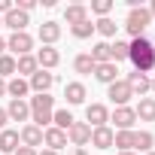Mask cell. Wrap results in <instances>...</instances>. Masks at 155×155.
I'll return each instance as SVG.
<instances>
[{
  "instance_id": "obj_22",
  "label": "cell",
  "mask_w": 155,
  "mask_h": 155,
  "mask_svg": "<svg viewBox=\"0 0 155 155\" xmlns=\"http://www.w3.org/2000/svg\"><path fill=\"white\" fill-rule=\"evenodd\" d=\"M64 97H67L70 107L85 104V85H82V82H67V85H64Z\"/></svg>"
},
{
  "instance_id": "obj_12",
  "label": "cell",
  "mask_w": 155,
  "mask_h": 155,
  "mask_svg": "<svg viewBox=\"0 0 155 155\" xmlns=\"http://www.w3.org/2000/svg\"><path fill=\"white\" fill-rule=\"evenodd\" d=\"M34 58H37L40 70H52V67H58V64H61V52H58L55 46H43Z\"/></svg>"
},
{
  "instance_id": "obj_33",
  "label": "cell",
  "mask_w": 155,
  "mask_h": 155,
  "mask_svg": "<svg viewBox=\"0 0 155 155\" xmlns=\"http://www.w3.org/2000/svg\"><path fill=\"white\" fill-rule=\"evenodd\" d=\"M15 76V58L12 55H0V79Z\"/></svg>"
},
{
  "instance_id": "obj_34",
  "label": "cell",
  "mask_w": 155,
  "mask_h": 155,
  "mask_svg": "<svg viewBox=\"0 0 155 155\" xmlns=\"http://www.w3.org/2000/svg\"><path fill=\"white\" fill-rule=\"evenodd\" d=\"M91 12L101 15V18H110V12H113V0H94V3H91Z\"/></svg>"
},
{
  "instance_id": "obj_43",
  "label": "cell",
  "mask_w": 155,
  "mask_h": 155,
  "mask_svg": "<svg viewBox=\"0 0 155 155\" xmlns=\"http://www.w3.org/2000/svg\"><path fill=\"white\" fill-rule=\"evenodd\" d=\"M37 155H58V152H52V149H43V152H37Z\"/></svg>"
},
{
  "instance_id": "obj_21",
  "label": "cell",
  "mask_w": 155,
  "mask_h": 155,
  "mask_svg": "<svg viewBox=\"0 0 155 155\" xmlns=\"http://www.w3.org/2000/svg\"><path fill=\"white\" fill-rule=\"evenodd\" d=\"M88 18V6H82V3H70L67 9H64V21L73 28V25H79V21H85Z\"/></svg>"
},
{
  "instance_id": "obj_41",
  "label": "cell",
  "mask_w": 155,
  "mask_h": 155,
  "mask_svg": "<svg viewBox=\"0 0 155 155\" xmlns=\"http://www.w3.org/2000/svg\"><path fill=\"white\" fill-rule=\"evenodd\" d=\"M146 9H149V15H152V18H155V0H152V3H149V6H146Z\"/></svg>"
},
{
  "instance_id": "obj_40",
  "label": "cell",
  "mask_w": 155,
  "mask_h": 155,
  "mask_svg": "<svg viewBox=\"0 0 155 155\" xmlns=\"http://www.w3.org/2000/svg\"><path fill=\"white\" fill-rule=\"evenodd\" d=\"M6 94V79H0V97Z\"/></svg>"
},
{
  "instance_id": "obj_32",
  "label": "cell",
  "mask_w": 155,
  "mask_h": 155,
  "mask_svg": "<svg viewBox=\"0 0 155 155\" xmlns=\"http://www.w3.org/2000/svg\"><path fill=\"white\" fill-rule=\"evenodd\" d=\"M70 31H73V37H76V40H88V37L94 34V21H88V18H85V21H79V25H73Z\"/></svg>"
},
{
  "instance_id": "obj_8",
  "label": "cell",
  "mask_w": 155,
  "mask_h": 155,
  "mask_svg": "<svg viewBox=\"0 0 155 155\" xmlns=\"http://www.w3.org/2000/svg\"><path fill=\"white\" fill-rule=\"evenodd\" d=\"M67 140H70L76 149H82V146L91 140V128H88V122H73L70 131H67Z\"/></svg>"
},
{
  "instance_id": "obj_15",
  "label": "cell",
  "mask_w": 155,
  "mask_h": 155,
  "mask_svg": "<svg viewBox=\"0 0 155 155\" xmlns=\"http://www.w3.org/2000/svg\"><path fill=\"white\" fill-rule=\"evenodd\" d=\"M18 140H21V146L37 149V146H43V128H37V125H25V128L18 131Z\"/></svg>"
},
{
  "instance_id": "obj_18",
  "label": "cell",
  "mask_w": 155,
  "mask_h": 155,
  "mask_svg": "<svg viewBox=\"0 0 155 155\" xmlns=\"http://www.w3.org/2000/svg\"><path fill=\"white\" fill-rule=\"evenodd\" d=\"M28 91H31V85H28V79H21V76H12V79L6 82V94L12 101H25Z\"/></svg>"
},
{
  "instance_id": "obj_31",
  "label": "cell",
  "mask_w": 155,
  "mask_h": 155,
  "mask_svg": "<svg viewBox=\"0 0 155 155\" xmlns=\"http://www.w3.org/2000/svg\"><path fill=\"white\" fill-rule=\"evenodd\" d=\"M110 61H113V64L128 61V43H125V40H116V43L110 46Z\"/></svg>"
},
{
  "instance_id": "obj_7",
  "label": "cell",
  "mask_w": 155,
  "mask_h": 155,
  "mask_svg": "<svg viewBox=\"0 0 155 155\" xmlns=\"http://www.w3.org/2000/svg\"><path fill=\"white\" fill-rule=\"evenodd\" d=\"M85 122H88V128H104L110 122V110L104 104H88L85 107Z\"/></svg>"
},
{
  "instance_id": "obj_35",
  "label": "cell",
  "mask_w": 155,
  "mask_h": 155,
  "mask_svg": "<svg viewBox=\"0 0 155 155\" xmlns=\"http://www.w3.org/2000/svg\"><path fill=\"white\" fill-rule=\"evenodd\" d=\"M37 6V0H18V3H15V9H21V12H31Z\"/></svg>"
},
{
  "instance_id": "obj_29",
  "label": "cell",
  "mask_w": 155,
  "mask_h": 155,
  "mask_svg": "<svg viewBox=\"0 0 155 155\" xmlns=\"http://www.w3.org/2000/svg\"><path fill=\"white\" fill-rule=\"evenodd\" d=\"M94 67H97V64L91 61V55H76V58H73V70L82 73V76H85V73H94Z\"/></svg>"
},
{
  "instance_id": "obj_19",
  "label": "cell",
  "mask_w": 155,
  "mask_h": 155,
  "mask_svg": "<svg viewBox=\"0 0 155 155\" xmlns=\"http://www.w3.org/2000/svg\"><path fill=\"white\" fill-rule=\"evenodd\" d=\"M58 37H61V25L58 21H43L40 25V43L43 46H55Z\"/></svg>"
},
{
  "instance_id": "obj_5",
  "label": "cell",
  "mask_w": 155,
  "mask_h": 155,
  "mask_svg": "<svg viewBox=\"0 0 155 155\" xmlns=\"http://www.w3.org/2000/svg\"><path fill=\"white\" fill-rule=\"evenodd\" d=\"M107 97H110L116 107H128V101L134 97V91H131V85H128L125 79H116L113 85H107Z\"/></svg>"
},
{
  "instance_id": "obj_2",
  "label": "cell",
  "mask_w": 155,
  "mask_h": 155,
  "mask_svg": "<svg viewBox=\"0 0 155 155\" xmlns=\"http://www.w3.org/2000/svg\"><path fill=\"white\" fill-rule=\"evenodd\" d=\"M31 125H37V128H46V125H52V113H55V97L52 94H37V97H31Z\"/></svg>"
},
{
  "instance_id": "obj_25",
  "label": "cell",
  "mask_w": 155,
  "mask_h": 155,
  "mask_svg": "<svg viewBox=\"0 0 155 155\" xmlns=\"http://www.w3.org/2000/svg\"><path fill=\"white\" fill-rule=\"evenodd\" d=\"M73 122H76V119H73V113H70V110H55V113H52V125H55L58 131H64V134L70 131V125H73Z\"/></svg>"
},
{
  "instance_id": "obj_24",
  "label": "cell",
  "mask_w": 155,
  "mask_h": 155,
  "mask_svg": "<svg viewBox=\"0 0 155 155\" xmlns=\"http://www.w3.org/2000/svg\"><path fill=\"white\" fill-rule=\"evenodd\" d=\"M140 122H155V97H140V104L134 107Z\"/></svg>"
},
{
  "instance_id": "obj_38",
  "label": "cell",
  "mask_w": 155,
  "mask_h": 155,
  "mask_svg": "<svg viewBox=\"0 0 155 155\" xmlns=\"http://www.w3.org/2000/svg\"><path fill=\"white\" fill-rule=\"evenodd\" d=\"M6 122H9V116H6V110H0V131L6 128Z\"/></svg>"
},
{
  "instance_id": "obj_4",
  "label": "cell",
  "mask_w": 155,
  "mask_h": 155,
  "mask_svg": "<svg viewBox=\"0 0 155 155\" xmlns=\"http://www.w3.org/2000/svg\"><path fill=\"white\" fill-rule=\"evenodd\" d=\"M6 49L12 52V58L31 55V49H34V37H31L28 31H21V34H12V37L6 40Z\"/></svg>"
},
{
  "instance_id": "obj_39",
  "label": "cell",
  "mask_w": 155,
  "mask_h": 155,
  "mask_svg": "<svg viewBox=\"0 0 155 155\" xmlns=\"http://www.w3.org/2000/svg\"><path fill=\"white\" fill-rule=\"evenodd\" d=\"M0 55H6V40L0 37Z\"/></svg>"
},
{
  "instance_id": "obj_36",
  "label": "cell",
  "mask_w": 155,
  "mask_h": 155,
  "mask_svg": "<svg viewBox=\"0 0 155 155\" xmlns=\"http://www.w3.org/2000/svg\"><path fill=\"white\" fill-rule=\"evenodd\" d=\"M15 155H37V149H31V146H18Z\"/></svg>"
},
{
  "instance_id": "obj_9",
  "label": "cell",
  "mask_w": 155,
  "mask_h": 155,
  "mask_svg": "<svg viewBox=\"0 0 155 155\" xmlns=\"http://www.w3.org/2000/svg\"><path fill=\"white\" fill-rule=\"evenodd\" d=\"M28 85H31V91H37V94H49V88L55 85V73H49V70H37L31 79H28Z\"/></svg>"
},
{
  "instance_id": "obj_30",
  "label": "cell",
  "mask_w": 155,
  "mask_h": 155,
  "mask_svg": "<svg viewBox=\"0 0 155 155\" xmlns=\"http://www.w3.org/2000/svg\"><path fill=\"white\" fill-rule=\"evenodd\" d=\"M94 31H97L101 37H116V34H119V25H116L113 18H97V21H94Z\"/></svg>"
},
{
  "instance_id": "obj_28",
  "label": "cell",
  "mask_w": 155,
  "mask_h": 155,
  "mask_svg": "<svg viewBox=\"0 0 155 155\" xmlns=\"http://www.w3.org/2000/svg\"><path fill=\"white\" fill-rule=\"evenodd\" d=\"M88 55H91V61H94V64H107V61H110V43H104V40H101V43H94Z\"/></svg>"
},
{
  "instance_id": "obj_47",
  "label": "cell",
  "mask_w": 155,
  "mask_h": 155,
  "mask_svg": "<svg viewBox=\"0 0 155 155\" xmlns=\"http://www.w3.org/2000/svg\"><path fill=\"white\" fill-rule=\"evenodd\" d=\"M0 28H3V18H0Z\"/></svg>"
},
{
  "instance_id": "obj_23",
  "label": "cell",
  "mask_w": 155,
  "mask_h": 155,
  "mask_svg": "<svg viewBox=\"0 0 155 155\" xmlns=\"http://www.w3.org/2000/svg\"><path fill=\"white\" fill-rule=\"evenodd\" d=\"M21 146V140H18V131H12V128H3L0 131V152H15Z\"/></svg>"
},
{
  "instance_id": "obj_6",
  "label": "cell",
  "mask_w": 155,
  "mask_h": 155,
  "mask_svg": "<svg viewBox=\"0 0 155 155\" xmlns=\"http://www.w3.org/2000/svg\"><path fill=\"white\" fill-rule=\"evenodd\" d=\"M110 122L116 125V131H134L137 113H134V107H116V113L110 116Z\"/></svg>"
},
{
  "instance_id": "obj_44",
  "label": "cell",
  "mask_w": 155,
  "mask_h": 155,
  "mask_svg": "<svg viewBox=\"0 0 155 155\" xmlns=\"http://www.w3.org/2000/svg\"><path fill=\"white\" fill-rule=\"evenodd\" d=\"M119 155H137V152H119Z\"/></svg>"
},
{
  "instance_id": "obj_45",
  "label": "cell",
  "mask_w": 155,
  "mask_h": 155,
  "mask_svg": "<svg viewBox=\"0 0 155 155\" xmlns=\"http://www.w3.org/2000/svg\"><path fill=\"white\" fill-rule=\"evenodd\" d=\"M152 91H155V79H152Z\"/></svg>"
},
{
  "instance_id": "obj_10",
  "label": "cell",
  "mask_w": 155,
  "mask_h": 155,
  "mask_svg": "<svg viewBox=\"0 0 155 155\" xmlns=\"http://www.w3.org/2000/svg\"><path fill=\"white\" fill-rule=\"evenodd\" d=\"M125 82L131 85L134 97H146V91H152V79H149V76H143V73H137V70L128 73V79H125Z\"/></svg>"
},
{
  "instance_id": "obj_17",
  "label": "cell",
  "mask_w": 155,
  "mask_h": 155,
  "mask_svg": "<svg viewBox=\"0 0 155 155\" xmlns=\"http://www.w3.org/2000/svg\"><path fill=\"white\" fill-rule=\"evenodd\" d=\"M37 70H40V64H37L34 55H21V58H15V76H21V79H31Z\"/></svg>"
},
{
  "instance_id": "obj_37",
  "label": "cell",
  "mask_w": 155,
  "mask_h": 155,
  "mask_svg": "<svg viewBox=\"0 0 155 155\" xmlns=\"http://www.w3.org/2000/svg\"><path fill=\"white\" fill-rule=\"evenodd\" d=\"M12 6H15V3H12V0H0V12H3V15H6V12H9Z\"/></svg>"
},
{
  "instance_id": "obj_13",
  "label": "cell",
  "mask_w": 155,
  "mask_h": 155,
  "mask_svg": "<svg viewBox=\"0 0 155 155\" xmlns=\"http://www.w3.org/2000/svg\"><path fill=\"white\" fill-rule=\"evenodd\" d=\"M43 143H46V149L61 152V149L67 146V134H64V131H58V128L52 125V128H46V131H43Z\"/></svg>"
},
{
  "instance_id": "obj_46",
  "label": "cell",
  "mask_w": 155,
  "mask_h": 155,
  "mask_svg": "<svg viewBox=\"0 0 155 155\" xmlns=\"http://www.w3.org/2000/svg\"><path fill=\"white\" fill-rule=\"evenodd\" d=\"M146 155H155V149H152V152H146Z\"/></svg>"
},
{
  "instance_id": "obj_20",
  "label": "cell",
  "mask_w": 155,
  "mask_h": 155,
  "mask_svg": "<svg viewBox=\"0 0 155 155\" xmlns=\"http://www.w3.org/2000/svg\"><path fill=\"white\" fill-rule=\"evenodd\" d=\"M6 116H9V122H28V119H31V107H28V101H9Z\"/></svg>"
},
{
  "instance_id": "obj_3",
  "label": "cell",
  "mask_w": 155,
  "mask_h": 155,
  "mask_svg": "<svg viewBox=\"0 0 155 155\" xmlns=\"http://www.w3.org/2000/svg\"><path fill=\"white\" fill-rule=\"evenodd\" d=\"M149 21H152L149 9H146V6H137V9L128 12V18H125V31L131 34V40H137V37H143V31H146Z\"/></svg>"
},
{
  "instance_id": "obj_42",
  "label": "cell",
  "mask_w": 155,
  "mask_h": 155,
  "mask_svg": "<svg viewBox=\"0 0 155 155\" xmlns=\"http://www.w3.org/2000/svg\"><path fill=\"white\" fill-rule=\"evenodd\" d=\"M70 155H88V152H85V149H73Z\"/></svg>"
},
{
  "instance_id": "obj_27",
  "label": "cell",
  "mask_w": 155,
  "mask_h": 155,
  "mask_svg": "<svg viewBox=\"0 0 155 155\" xmlns=\"http://www.w3.org/2000/svg\"><path fill=\"white\" fill-rule=\"evenodd\" d=\"M152 146H155L152 131H134V149L137 152H152Z\"/></svg>"
},
{
  "instance_id": "obj_1",
  "label": "cell",
  "mask_w": 155,
  "mask_h": 155,
  "mask_svg": "<svg viewBox=\"0 0 155 155\" xmlns=\"http://www.w3.org/2000/svg\"><path fill=\"white\" fill-rule=\"evenodd\" d=\"M128 61L134 64L137 73L149 76V73L155 70V43H152L149 37H137V40H131V43H128Z\"/></svg>"
},
{
  "instance_id": "obj_26",
  "label": "cell",
  "mask_w": 155,
  "mask_h": 155,
  "mask_svg": "<svg viewBox=\"0 0 155 155\" xmlns=\"http://www.w3.org/2000/svg\"><path fill=\"white\" fill-rule=\"evenodd\" d=\"M113 146H116L119 152H134V131H116Z\"/></svg>"
},
{
  "instance_id": "obj_14",
  "label": "cell",
  "mask_w": 155,
  "mask_h": 155,
  "mask_svg": "<svg viewBox=\"0 0 155 155\" xmlns=\"http://www.w3.org/2000/svg\"><path fill=\"white\" fill-rule=\"evenodd\" d=\"M113 137H116V131L110 128V125H104V128H91V146L94 149H110L113 146Z\"/></svg>"
},
{
  "instance_id": "obj_16",
  "label": "cell",
  "mask_w": 155,
  "mask_h": 155,
  "mask_svg": "<svg viewBox=\"0 0 155 155\" xmlns=\"http://www.w3.org/2000/svg\"><path fill=\"white\" fill-rule=\"evenodd\" d=\"M94 79H97V82H104V85H113V82L119 79V64H113V61L97 64V67H94Z\"/></svg>"
},
{
  "instance_id": "obj_11",
  "label": "cell",
  "mask_w": 155,
  "mask_h": 155,
  "mask_svg": "<svg viewBox=\"0 0 155 155\" xmlns=\"http://www.w3.org/2000/svg\"><path fill=\"white\" fill-rule=\"evenodd\" d=\"M3 25H6L12 34H21V31L31 25V18H28V12H21V9H15V6H12V9L3 15Z\"/></svg>"
}]
</instances>
